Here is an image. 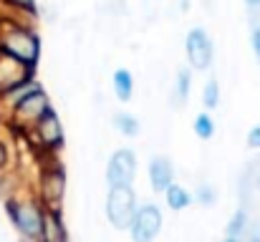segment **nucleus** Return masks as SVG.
<instances>
[{
    "label": "nucleus",
    "mask_w": 260,
    "mask_h": 242,
    "mask_svg": "<svg viewBox=\"0 0 260 242\" xmlns=\"http://www.w3.org/2000/svg\"><path fill=\"white\" fill-rule=\"evenodd\" d=\"M53 103H51V98H48V93L43 91V86L38 83L36 88H30L15 106H10L8 109V121H10V126L15 129V131H20V134H25L48 109H51Z\"/></svg>",
    "instance_id": "7ed1b4c3"
},
{
    "label": "nucleus",
    "mask_w": 260,
    "mask_h": 242,
    "mask_svg": "<svg viewBox=\"0 0 260 242\" xmlns=\"http://www.w3.org/2000/svg\"><path fill=\"white\" fill-rule=\"evenodd\" d=\"M202 103H205L207 111H212V109L220 106V83H217V79H210L205 83V88H202Z\"/></svg>",
    "instance_id": "a211bd4d"
},
{
    "label": "nucleus",
    "mask_w": 260,
    "mask_h": 242,
    "mask_svg": "<svg viewBox=\"0 0 260 242\" xmlns=\"http://www.w3.org/2000/svg\"><path fill=\"white\" fill-rule=\"evenodd\" d=\"M162 225H165V217H162V210L152 202L137 207L134 212V220L129 225V237L132 242H154L157 235L162 232Z\"/></svg>",
    "instance_id": "0eeeda50"
},
{
    "label": "nucleus",
    "mask_w": 260,
    "mask_h": 242,
    "mask_svg": "<svg viewBox=\"0 0 260 242\" xmlns=\"http://www.w3.org/2000/svg\"><path fill=\"white\" fill-rule=\"evenodd\" d=\"M222 242H243V240H240V237H230V235H225V240Z\"/></svg>",
    "instance_id": "393cba45"
},
{
    "label": "nucleus",
    "mask_w": 260,
    "mask_h": 242,
    "mask_svg": "<svg viewBox=\"0 0 260 242\" xmlns=\"http://www.w3.org/2000/svg\"><path fill=\"white\" fill-rule=\"evenodd\" d=\"M184 53H187L192 71H207L212 66V58H215V46H212L210 33L200 25L192 28L187 33V41H184Z\"/></svg>",
    "instance_id": "6e6552de"
},
{
    "label": "nucleus",
    "mask_w": 260,
    "mask_h": 242,
    "mask_svg": "<svg viewBox=\"0 0 260 242\" xmlns=\"http://www.w3.org/2000/svg\"><path fill=\"white\" fill-rule=\"evenodd\" d=\"M255 184H258V189H260V174H258V182H255Z\"/></svg>",
    "instance_id": "cd10ccee"
},
{
    "label": "nucleus",
    "mask_w": 260,
    "mask_h": 242,
    "mask_svg": "<svg viewBox=\"0 0 260 242\" xmlns=\"http://www.w3.org/2000/svg\"><path fill=\"white\" fill-rule=\"evenodd\" d=\"M43 212H46V207L33 194H28V197L13 194V197L5 199V215L25 242H41Z\"/></svg>",
    "instance_id": "f03ea898"
},
{
    "label": "nucleus",
    "mask_w": 260,
    "mask_h": 242,
    "mask_svg": "<svg viewBox=\"0 0 260 242\" xmlns=\"http://www.w3.org/2000/svg\"><path fill=\"white\" fill-rule=\"evenodd\" d=\"M0 3L18 13H33V8H36V0H0Z\"/></svg>",
    "instance_id": "412c9836"
},
{
    "label": "nucleus",
    "mask_w": 260,
    "mask_h": 242,
    "mask_svg": "<svg viewBox=\"0 0 260 242\" xmlns=\"http://www.w3.org/2000/svg\"><path fill=\"white\" fill-rule=\"evenodd\" d=\"M194 199H197V204H202V207H212V204H215V199H217V194H215L212 184L202 182V184L197 187V194H194Z\"/></svg>",
    "instance_id": "aec40b11"
},
{
    "label": "nucleus",
    "mask_w": 260,
    "mask_h": 242,
    "mask_svg": "<svg viewBox=\"0 0 260 242\" xmlns=\"http://www.w3.org/2000/svg\"><path fill=\"white\" fill-rule=\"evenodd\" d=\"M165 202H167V207H170L172 212H182V210H187V207L194 202V197L189 194L187 187L172 182V184L167 187V192H165Z\"/></svg>",
    "instance_id": "4468645a"
},
{
    "label": "nucleus",
    "mask_w": 260,
    "mask_h": 242,
    "mask_svg": "<svg viewBox=\"0 0 260 242\" xmlns=\"http://www.w3.org/2000/svg\"><path fill=\"white\" fill-rule=\"evenodd\" d=\"M189 91H192V68H179V71H177V79H174L172 101L182 106V103L189 98Z\"/></svg>",
    "instance_id": "dca6fc26"
},
{
    "label": "nucleus",
    "mask_w": 260,
    "mask_h": 242,
    "mask_svg": "<svg viewBox=\"0 0 260 242\" xmlns=\"http://www.w3.org/2000/svg\"><path fill=\"white\" fill-rule=\"evenodd\" d=\"M192 131H194L200 139H205V142L215 136V119L210 116V111H202V114L194 116V121H192Z\"/></svg>",
    "instance_id": "f3484780"
},
{
    "label": "nucleus",
    "mask_w": 260,
    "mask_h": 242,
    "mask_svg": "<svg viewBox=\"0 0 260 242\" xmlns=\"http://www.w3.org/2000/svg\"><path fill=\"white\" fill-rule=\"evenodd\" d=\"M38 202L46 210H61L63 197H66V171L61 164H46L38 174Z\"/></svg>",
    "instance_id": "39448f33"
},
{
    "label": "nucleus",
    "mask_w": 260,
    "mask_h": 242,
    "mask_svg": "<svg viewBox=\"0 0 260 242\" xmlns=\"http://www.w3.org/2000/svg\"><path fill=\"white\" fill-rule=\"evenodd\" d=\"M0 119H3V109H0Z\"/></svg>",
    "instance_id": "c85d7f7f"
},
{
    "label": "nucleus",
    "mask_w": 260,
    "mask_h": 242,
    "mask_svg": "<svg viewBox=\"0 0 260 242\" xmlns=\"http://www.w3.org/2000/svg\"><path fill=\"white\" fill-rule=\"evenodd\" d=\"M137 177V154L132 149H116L106 164V184L109 187H132Z\"/></svg>",
    "instance_id": "1a4fd4ad"
},
{
    "label": "nucleus",
    "mask_w": 260,
    "mask_h": 242,
    "mask_svg": "<svg viewBox=\"0 0 260 242\" xmlns=\"http://www.w3.org/2000/svg\"><path fill=\"white\" fill-rule=\"evenodd\" d=\"M248 242H260V235H253V237H250Z\"/></svg>",
    "instance_id": "bb28decb"
},
{
    "label": "nucleus",
    "mask_w": 260,
    "mask_h": 242,
    "mask_svg": "<svg viewBox=\"0 0 260 242\" xmlns=\"http://www.w3.org/2000/svg\"><path fill=\"white\" fill-rule=\"evenodd\" d=\"M25 136H28L30 144H33L41 154H46V157H53L56 152H61V147H63V142H66V134H63V124H61L58 111L51 106V109L25 131Z\"/></svg>",
    "instance_id": "20e7f679"
},
{
    "label": "nucleus",
    "mask_w": 260,
    "mask_h": 242,
    "mask_svg": "<svg viewBox=\"0 0 260 242\" xmlns=\"http://www.w3.org/2000/svg\"><path fill=\"white\" fill-rule=\"evenodd\" d=\"M8 169H10V147H8V142L0 136V174L8 171Z\"/></svg>",
    "instance_id": "4be33fe9"
},
{
    "label": "nucleus",
    "mask_w": 260,
    "mask_h": 242,
    "mask_svg": "<svg viewBox=\"0 0 260 242\" xmlns=\"http://www.w3.org/2000/svg\"><path fill=\"white\" fill-rule=\"evenodd\" d=\"M41 242H69V227H66L61 210H46L43 212Z\"/></svg>",
    "instance_id": "f8f14e48"
},
{
    "label": "nucleus",
    "mask_w": 260,
    "mask_h": 242,
    "mask_svg": "<svg viewBox=\"0 0 260 242\" xmlns=\"http://www.w3.org/2000/svg\"><path fill=\"white\" fill-rule=\"evenodd\" d=\"M245 3H248V5H253V8H255V5H260V0H245Z\"/></svg>",
    "instance_id": "a878e982"
},
{
    "label": "nucleus",
    "mask_w": 260,
    "mask_h": 242,
    "mask_svg": "<svg viewBox=\"0 0 260 242\" xmlns=\"http://www.w3.org/2000/svg\"><path fill=\"white\" fill-rule=\"evenodd\" d=\"M114 126H116V131H119L121 136H126V139H134V136H139V131H142L139 119H137L134 114H129V111L114 114Z\"/></svg>",
    "instance_id": "2eb2a0df"
},
{
    "label": "nucleus",
    "mask_w": 260,
    "mask_h": 242,
    "mask_svg": "<svg viewBox=\"0 0 260 242\" xmlns=\"http://www.w3.org/2000/svg\"><path fill=\"white\" fill-rule=\"evenodd\" d=\"M137 212V194L132 187H109L106 197V217L114 230L126 232Z\"/></svg>",
    "instance_id": "423d86ee"
},
{
    "label": "nucleus",
    "mask_w": 260,
    "mask_h": 242,
    "mask_svg": "<svg viewBox=\"0 0 260 242\" xmlns=\"http://www.w3.org/2000/svg\"><path fill=\"white\" fill-rule=\"evenodd\" d=\"M33 71H36V68H30V66L20 63L18 58H13V56H8V53L0 51V96H3L5 91L15 88L18 83L30 81L33 79Z\"/></svg>",
    "instance_id": "9d476101"
},
{
    "label": "nucleus",
    "mask_w": 260,
    "mask_h": 242,
    "mask_svg": "<svg viewBox=\"0 0 260 242\" xmlns=\"http://www.w3.org/2000/svg\"><path fill=\"white\" fill-rule=\"evenodd\" d=\"M0 51L36 68L41 58V38L30 25L20 20H0Z\"/></svg>",
    "instance_id": "f257e3e1"
},
{
    "label": "nucleus",
    "mask_w": 260,
    "mask_h": 242,
    "mask_svg": "<svg viewBox=\"0 0 260 242\" xmlns=\"http://www.w3.org/2000/svg\"><path fill=\"white\" fill-rule=\"evenodd\" d=\"M248 149H260V124H255L250 131H248Z\"/></svg>",
    "instance_id": "5701e85b"
},
{
    "label": "nucleus",
    "mask_w": 260,
    "mask_h": 242,
    "mask_svg": "<svg viewBox=\"0 0 260 242\" xmlns=\"http://www.w3.org/2000/svg\"><path fill=\"white\" fill-rule=\"evenodd\" d=\"M111 88H114L119 101H124V103L132 101V96H134V76H132V71L129 68H116L114 76H111Z\"/></svg>",
    "instance_id": "ddd939ff"
},
{
    "label": "nucleus",
    "mask_w": 260,
    "mask_h": 242,
    "mask_svg": "<svg viewBox=\"0 0 260 242\" xmlns=\"http://www.w3.org/2000/svg\"><path fill=\"white\" fill-rule=\"evenodd\" d=\"M245 227H248V215H245V210H235L233 217H230V222H228V227H225V232H228L230 237H243Z\"/></svg>",
    "instance_id": "6ab92c4d"
},
{
    "label": "nucleus",
    "mask_w": 260,
    "mask_h": 242,
    "mask_svg": "<svg viewBox=\"0 0 260 242\" xmlns=\"http://www.w3.org/2000/svg\"><path fill=\"white\" fill-rule=\"evenodd\" d=\"M147 174H149V184L157 194H165L167 187L174 182V166L167 157H152L149 166H147Z\"/></svg>",
    "instance_id": "9b49d317"
},
{
    "label": "nucleus",
    "mask_w": 260,
    "mask_h": 242,
    "mask_svg": "<svg viewBox=\"0 0 260 242\" xmlns=\"http://www.w3.org/2000/svg\"><path fill=\"white\" fill-rule=\"evenodd\" d=\"M250 41H253V51H255V56L260 58V25L253 30V38H250Z\"/></svg>",
    "instance_id": "b1692460"
}]
</instances>
